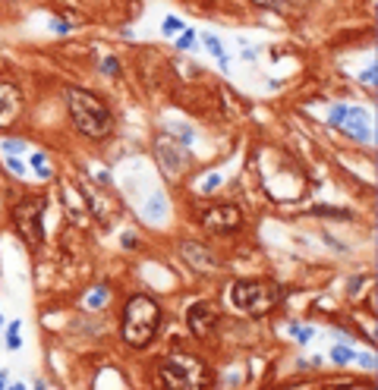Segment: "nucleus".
<instances>
[{
	"label": "nucleus",
	"instance_id": "1",
	"mask_svg": "<svg viewBox=\"0 0 378 390\" xmlns=\"http://www.w3.org/2000/svg\"><path fill=\"white\" fill-rule=\"evenodd\" d=\"M66 104H69V116H73V123L82 136L104 139L111 133L114 116L101 94H94L88 88H66Z\"/></svg>",
	"mask_w": 378,
	"mask_h": 390
},
{
	"label": "nucleus",
	"instance_id": "2",
	"mask_svg": "<svg viewBox=\"0 0 378 390\" xmlns=\"http://www.w3.org/2000/svg\"><path fill=\"white\" fill-rule=\"evenodd\" d=\"M158 324H161V309H158V302L151 299V296H133L126 302V309H123V340L129 346H148L151 340H155L158 334Z\"/></svg>",
	"mask_w": 378,
	"mask_h": 390
},
{
	"label": "nucleus",
	"instance_id": "3",
	"mask_svg": "<svg viewBox=\"0 0 378 390\" xmlns=\"http://www.w3.org/2000/svg\"><path fill=\"white\" fill-rule=\"evenodd\" d=\"M280 296L284 293L274 280H236L230 287V302L252 318L268 315L280 302Z\"/></svg>",
	"mask_w": 378,
	"mask_h": 390
},
{
	"label": "nucleus",
	"instance_id": "4",
	"mask_svg": "<svg viewBox=\"0 0 378 390\" xmlns=\"http://www.w3.org/2000/svg\"><path fill=\"white\" fill-rule=\"evenodd\" d=\"M158 384L164 387H205L211 381V371L202 359H193V356H173V359H161L158 362Z\"/></svg>",
	"mask_w": 378,
	"mask_h": 390
},
{
	"label": "nucleus",
	"instance_id": "5",
	"mask_svg": "<svg viewBox=\"0 0 378 390\" xmlns=\"http://www.w3.org/2000/svg\"><path fill=\"white\" fill-rule=\"evenodd\" d=\"M41 214H44V202H41V198H22V202L13 208V223H16L19 236L26 239V245H32V249L41 242V236H44Z\"/></svg>",
	"mask_w": 378,
	"mask_h": 390
},
{
	"label": "nucleus",
	"instance_id": "6",
	"mask_svg": "<svg viewBox=\"0 0 378 390\" xmlns=\"http://www.w3.org/2000/svg\"><path fill=\"white\" fill-rule=\"evenodd\" d=\"M328 123L334 129H344V133L356 142H372V123H369V116H365L362 107H344V104H337V107L331 110Z\"/></svg>",
	"mask_w": 378,
	"mask_h": 390
},
{
	"label": "nucleus",
	"instance_id": "7",
	"mask_svg": "<svg viewBox=\"0 0 378 390\" xmlns=\"http://www.w3.org/2000/svg\"><path fill=\"white\" fill-rule=\"evenodd\" d=\"M202 227L205 230H215V233H233L243 227V214L236 205H215V208H205L202 211Z\"/></svg>",
	"mask_w": 378,
	"mask_h": 390
},
{
	"label": "nucleus",
	"instance_id": "8",
	"mask_svg": "<svg viewBox=\"0 0 378 390\" xmlns=\"http://www.w3.org/2000/svg\"><path fill=\"white\" fill-rule=\"evenodd\" d=\"M186 321H189V330H193V337L205 340L211 330H215V324H218V309H215L211 302H196L193 309H189Z\"/></svg>",
	"mask_w": 378,
	"mask_h": 390
},
{
	"label": "nucleus",
	"instance_id": "9",
	"mask_svg": "<svg viewBox=\"0 0 378 390\" xmlns=\"http://www.w3.org/2000/svg\"><path fill=\"white\" fill-rule=\"evenodd\" d=\"M155 155H158V161H161V170L167 173V176H180V173H183V164H186L183 148H176L167 136H161V139L155 142Z\"/></svg>",
	"mask_w": 378,
	"mask_h": 390
},
{
	"label": "nucleus",
	"instance_id": "10",
	"mask_svg": "<svg viewBox=\"0 0 378 390\" xmlns=\"http://www.w3.org/2000/svg\"><path fill=\"white\" fill-rule=\"evenodd\" d=\"M180 255H183L196 271H218V268H221L218 255L211 252V249H205V245H199V242H180Z\"/></svg>",
	"mask_w": 378,
	"mask_h": 390
},
{
	"label": "nucleus",
	"instance_id": "11",
	"mask_svg": "<svg viewBox=\"0 0 378 390\" xmlns=\"http://www.w3.org/2000/svg\"><path fill=\"white\" fill-rule=\"evenodd\" d=\"M22 113V91L13 82H0V123H10Z\"/></svg>",
	"mask_w": 378,
	"mask_h": 390
},
{
	"label": "nucleus",
	"instance_id": "12",
	"mask_svg": "<svg viewBox=\"0 0 378 390\" xmlns=\"http://www.w3.org/2000/svg\"><path fill=\"white\" fill-rule=\"evenodd\" d=\"M252 4L265 7V10H274V13H280V16H290V13H297V10H306L309 0H252Z\"/></svg>",
	"mask_w": 378,
	"mask_h": 390
},
{
	"label": "nucleus",
	"instance_id": "13",
	"mask_svg": "<svg viewBox=\"0 0 378 390\" xmlns=\"http://www.w3.org/2000/svg\"><path fill=\"white\" fill-rule=\"evenodd\" d=\"M164 208H167V202H164V195L155 192L148 198V220H161L164 217Z\"/></svg>",
	"mask_w": 378,
	"mask_h": 390
},
{
	"label": "nucleus",
	"instance_id": "14",
	"mask_svg": "<svg viewBox=\"0 0 378 390\" xmlns=\"http://www.w3.org/2000/svg\"><path fill=\"white\" fill-rule=\"evenodd\" d=\"M205 47H208V51H211V54H215L218 60H221V66L227 69V54H224V47H221V41L215 38V35H205Z\"/></svg>",
	"mask_w": 378,
	"mask_h": 390
},
{
	"label": "nucleus",
	"instance_id": "15",
	"mask_svg": "<svg viewBox=\"0 0 378 390\" xmlns=\"http://www.w3.org/2000/svg\"><path fill=\"white\" fill-rule=\"evenodd\" d=\"M104 302H108V287H94V290L88 293V299H85L88 309H101Z\"/></svg>",
	"mask_w": 378,
	"mask_h": 390
},
{
	"label": "nucleus",
	"instance_id": "16",
	"mask_svg": "<svg viewBox=\"0 0 378 390\" xmlns=\"http://www.w3.org/2000/svg\"><path fill=\"white\" fill-rule=\"evenodd\" d=\"M22 340H19V321H13L7 327V349H19Z\"/></svg>",
	"mask_w": 378,
	"mask_h": 390
},
{
	"label": "nucleus",
	"instance_id": "17",
	"mask_svg": "<svg viewBox=\"0 0 378 390\" xmlns=\"http://www.w3.org/2000/svg\"><path fill=\"white\" fill-rule=\"evenodd\" d=\"M331 359H334L337 365H347L350 359H356V356H353L350 346H334V349H331Z\"/></svg>",
	"mask_w": 378,
	"mask_h": 390
},
{
	"label": "nucleus",
	"instance_id": "18",
	"mask_svg": "<svg viewBox=\"0 0 378 390\" xmlns=\"http://www.w3.org/2000/svg\"><path fill=\"white\" fill-rule=\"evenodd\" d=\"M290 334L300 340V343H306V340L312 337V327H303V324H297V321H290Z\"/></svg>",
	"mask_w": 378,
	"mask_h": 390
},
{
	"label": "nucleus",
	"instance_id": "19",
	"mask_svg": "<svg viewBox=\"0 0 378 390\" xmlns=\"http://www.w3.org/2000/svg\"><path fill=\"white\" fill-rule=\"evenodd\" d=\"M359 79H362V85H369V88H375V82H378V66L372 63V66H369V69H365V73H362Z\"/></svg>",
	"mask_w": 378,
	"mask_h": 390
},
{
	"label": "nucleus",
	"instance_id": "20",
	"mask_svg": "<svg viewBox=\"0 0 378 390\" xmlns=\"http://www.w3.org/2000/svg\"><path fill=\"white\" fill-rule=\"evenodd\" d=\"M170 129H173V133H180V145H193V129H186L180 123H173Z\"/></svg>",
	"mask_w": 378,
	"mask_h": 390
},
{
	"label": "nucleus",
	"instance_id": "21",
	"mask_svg": "<svg viewBox=\"0 0 378 390\" xmlns=\"http://www.w3.org/2000/svg\"><path fill=\"white\" fill-rule=\"evenodd\" d=\"M218 186H221V176L211 173V176H205V180H202V192H215Z\"/></svg>",
	"mask_w": 378,
	"mask_h": 390
},
{
	"label": "nucleus",
	"instance_id": "22",
	"mask_svg": "<svg viewBox=\"0 0 378 390\" xmlns=\"http://www.w3.org/2000/svg\"><path fill=\"white\" fill-rule=\"evenodd\" d=\"M22 148H26V145H22L19 139H7V142H4V151H7V155H19Z\"/></svg>",
	"mask_w": 378,
	"mask_h": 390
},
{
	"label": "nucleus",
	"instance_id": "23",
	"mask_svg": "<svg viewBox=\"0 0 378 390\" xmlns=\"http://www.w3.org/2000/svg\"><path fill=\"white\" fill-rule=\"evenodd\" d=\"M180 47H183V51H193V47H196V32H193V29H189V32H183Z\"/></svg>",
	"mask_w": 378,
	"mask_h": 390
},
{
	"label": "nucleus",
	"instance_id": "24",
	"mask_svg": "<svg viewBox=\"0 0 378 390\" xmlns=\"http://www.w3.org/2000/svg\"><path fill=\"white\" fill-rule=\"evenodd\" d=\"M101 69H104V73H108V76H114V73H120V63H117V60H114V57H104V63H101Z\"/></svg>",
	"mask_w": 378,
	"mask_h": 390
},
{
	"label": "nucleus",
	"instance_id": "25",
	"mask_svg": "<svg viewBox=\"0 0 378 390\" xmlns=\"http://www.w3.org/2000/svg\"><path fill=\"white\" fill-rule=\"evenodd\" d=\"M183 26H180V19H173V16H167L164 19V32H180Z\"/></svg>",
	"mask_w": 378,
	"mask_h": 390
},
{
	"label": "nucleus",
	"instance_id": "26",
	"mask_svg": "<svg viewBox=\"0 0 378 390\" xmlns=\"http://www.w3.org/2000/svg\"><path fill=\"white\" fill-rule=\"evenodd\" d=\"M7 167H10V170H13L16 176H22V170H26V167H22V164H19V161H13V158H10V161H7Z\"/></svg>",
	"mask_w": 378,
	"mask_h": 390
},
{
	"label": "nucleus",
	"instance_id": "27",
	"mask_svg": "<svg viewBox=\"0 0 378 390\" xmlns=\"http://www.w3.org/2000/svg\"><path fill=\"white\" fill-rule=\"evenodd\" d=\"M123 249H136V236L133 233H123Z\"/></svg>",
	"mask_w": 378,
	"mask_h": 390
},
{
	"label": "nucleus",
	"instance_id": "28",
	"mask_svg": "<svg viewBox=\"0 0 378 390\" xmlns=\"http://www.w3.org/2000/svg\"><path fill=\"white\" fill-rule=\"evenodd\" d=\"M51 29H54V32H60V35H66V29H69V26H66V22H60V19H54V22H51Z\"/></svg>",
	"mask_w": 378,
	"mask_h": 390
},
{
	"label": "nucleus",
	"instance_id": "29",
	"mask_svg": "<svg viewBox=\"0 0 378 390\" xmlns=\"http://www.w3.org/2000/svg\"><path fill=\"white\" fill-rule=\"evenodd\" d=\"M47 158L41 155V151H35V155H32V167H41V164H44Z\"/></svg>",
	"mask_w": 378,
	"mask_h": 390
},
{
	"label": "nucleus",
	"instance_id": "30",
	"mask_svg": "<svg viewBox=\"0 0 378 390\" xmlns=\"http://www.w3.org/2000/svg\"><path fill=\"white\" fill-rule=\"evenodd\" d=\"M35 173H38L41 180H47V176H51V170H47V164H41V167H35Z\"/></svg>",
	"mask_w": 378,
	"mask_h": 390
},
{
	"label": "nucleus",
	"instance_id": "31",
	"mask_svg": "<svg viewBox=\"0 0 378 390\" xmlns=\"http://www.w3.org/2000/svg\"><path fill=\"white\" fill-rule=\"evenodd\" d=\"M359 362H362V365H369V368H372V365H375V356H359Z\"/></svg>",
	"mask_w": 378,
	"mask_h": 390
},
{
	"label": "nucleus",
	"instance_id": "32",
	"mask_svg": "<svg viewBox=\"0 0 378 390\" xmlns=\"http://www.w3.org/2000/svg\"><path fill=\"white\" fill-rule=\"evenodd\" d=\"M4 384H7V374H4V371H0V387H4Z\"/></svg>",
	"mask_w": 378,
	"mask_h": 390
},
{
	"label": "nucleus",
	"instance_id": "33",
	"mask_svg": "<svg viewBox=\"0 0 378 390\" xmlns=\"http://www.w3.org/2000/svg\"><path fill=\"white\" fill-rule=\"evenodd\" d=\"M0 324H4V318H0Z\"/></svg>",
	"mask_w": 378,
	"mask_h": 390
}]
</instances>
